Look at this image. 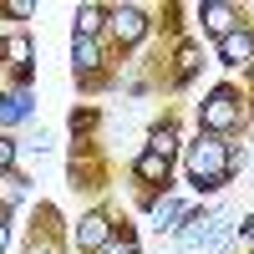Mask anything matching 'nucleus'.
<instances>
[{
	"mask_svg": "<svg viewBox=\"0 0 254 254\" xmlns=\"http://www.w3.org/2000/svg\"><path fill=\"white\" fill-rule=\"evenodd\" d=\"M26 117H31V97H20V92L15 97H0V122H5V127L10 122H26Z\"/></svg>",
	"mask_w": 254,
	"mask_h": 254,
	"instance_id": "8",
	"label": "nucleus"
},
{
	"mask_svg": "<svg viewBox=\"0 0 254 254\" xmlns=\"http://www.w3.org/2000/svg\"><path fill=\"white\" fill-rule=\"evenodd\" d=\"M5 15H15V20H26V15H36V5H31V0H10V5H5Z\"/></svg>",
	"mask_w": 254,
	"mask_h": 254,
	"instance_id": "14",
	"label": "nucleus"
},
{
	"mask_svg": "<svg viewBox=\"0 0 254 254\" xmlns=\"http://www.w3.org/2000/svg\"><path fill=\"white\" fill-rule=\"evenodd\" d=\"M112 31H117V41H122V46H132V41H142V31H147V15L137 10V5H117L112 15Z\"/></svg>",
	"mask_w": 254,
	"mask_h": 254,
	"instance_id": "3",
	"label": "nucleus"
},
{
	"mask_svg": "<svg viewBox=\"0 0 254 254\" xmlns=\"http://www.w3.org/2000/svg\"><path fill=\"white\" fill-rule=\"evenodd\" d=\"M5 56L15 61V66H26V61H31V41H26V36H10V41H5Z\"/></svg>",
	"mask_w": 254,
	"mask_h": 254,
	"instance_id": "13",
	"label": "nucleus"
},
{
	"mask_svg": "<svg viewBox=\"0 0 254 254\" xmlns=\"http://www.w3.org/2000/svg\"><path fill=\"white\" fill-rule=\"evenodd\" d=\"M10 163H15V142L0 137V168H10Z\"/></svg>",
	"mask_w": 254,
	"mask_h": 254,
	"instance_id": "15",
	"label": "nucleus"
},
{
	"mask_svg": "<svg viewBox=\"0 0 254 254\" xmlns=\"http://www.w3.org/2000/svg\"><path fill=\"white\" fill-rule=\"evenodd\" d=\"M178 219H183V203L178 198H163L158 203V229H178Z\"/></svg>",
	"mask_w": 254,
	"mask_h": 254,
	"instance_id": "12",
	"label": "nucleus"
},
{
	"mask_svg": "<svg viewBox=\"0 0 254 254\" xmlns=\"http://www.w3.org/2000/svg\"><path fill=\"white\" fill-rule=\"evenodd\" d=\"M102 254H132V244L122 239V244H107V249H102Z\"/></svg>",
	"mask_w": 254,
	"mask_h": 254,
	"instance_id": "17",
	"label": "nucleus"
},
{
	"mask_svg": "<svg viewBox=\"0 0 254 254\" xmlns=\"http://www.w3.org/2000/svg\"><path fill=\"white\" fill-rule=\"evenodd\" d=\"M239 239H244V249H254V219H244V229H239Z\"/></svg>",
	"mask_w": 254,
	"mask_h": 254,
	"instance_id": "16",
	"label": "nucleus"
},
{
	"mask_svg": "<svg viewBox=\"0 0 254 254\" xmlns=\"http://www.w3.org/2000/svg\"><path fill=\"white\" fill-rule=\"evenodd\" d=\"M102 20H107V10H102V5H81V10H76V36L92 41V36L102 31Z\"/></svg>",
	"mask_w": 254,
	"mask_h": 254,
	"instance_id": "9",
	"label": "nucleus"
},
{
	"mask_svg": "<svg viewBox=\"0 0 254 254\" xmlns=\"http://www.w3.org/2000/svg\"><path fill=\"white\" fill-rule=\"evenodd\" d=\"M198 15H203V31L219 36V41H224L229 31H239V20H234V10H229V5H203Z\"/></svg>",
	"mask_w": 254,
	"mask_h": 254,
	"instance_id": "6",
	"label": "nucleus"
},
{
	"mask_svg": "<svg viewBox=\"0 0 254 254\" xmlns=\"http://www.w3.org/2000/svg\"><path fill=\"white\" fill-rule=\"evenodd\" d=\"M234 122H239V97L229 87H219L214 97L203 102V127H208V137H214V132H229Z\"/></svg>",
	"mask_w": 254,
	"mask_h": 254,
	"instance_id": "2",
	"label": "nucleus"
},
{
	"mask_svg": "<svg viewBox=\"0 0 254 254\" xmlns=\"http://www.w3.org/2000/svg\"><path fill=\"white\" fill-rule=\"evenodd\" d=\"M173 147H178V132H173V127H158V132H153V147H147V153L173 158Z\"/></svg>",
	"mask_w": 254,
	"mask_h": 254,
	"instance_id": "11",
	"label": "nucleus"
},
{
	"mask_svg": "<svg viewBox=\"0 0 254 254\" xmlns=\"http://www.w3.org/2000/svg\"><path fill=\"white\" fill-rule=\"evenodd\" d=\"M97 41H87V36H76V46H71V66H76V76H92L97 71Z\"/></svg>",
	"mask_w": 254,
	"mask_h": 254,
	"instance_id": "7",
	"label": "nucleus"
},
{
	"mask_svg": "<svg viewBox=\"0 0 254 254\" xmlns=\"http://www.w3.org/2000/svg\"><path fill=\"white\" fill-rule=\"evenodd\" d=\"M76 244L81 249H107L112 244V224L102 219V214H87V219L76 224Z\"/></svg>",
	"mask_w": 254,
	"mask_h": 254,
	"instance_id": "4",
	"label": "nucleus"
},
{
	"mask_svg": "<svg viewBox=\"0 0 254 254\" xmlns=\"http://www.w3.org/2000/svg\"><path fill=\"white\" fill-rule=\"evenodd\" d=\"M5 239H10V229H5V224H0V249H5Z\"/></svg>",
	"mask_w": 254,
	"mask_h": 254,
	"instance_id": "18",
	"label": "nucleus"
},
{
	"mask_svg": "<svg viewBox=\"0 0 254 254\" xmlns=\"http://www.w3.org/2000/svg\"><path fill=\"white\" fill-rule=\"evenodd\" d=\"M188 173H193L198 188H219L229 178V147L219 137H198L193 147H188Z\"/></svg>",
	"mask_w": 254,
	"mask_h": 254,
	"instance_id": "1",
	"label": "nucleus"
},
{
	"mask_svg": "<svg viewBox=\"0 0 254 254\" xmlns=\"http://www.w3.org/2000/svg\"><path fill=\"white\" fill-rule=\"evenodd\" d=\"M219 56L229 61V66H244V61H254V36L249 31H229L219 41Z\"/></svg>",
	"mask_w": 254,
	"mask_h": 254,
	"instance_id": "5",
	"label": "nucleus"
},
{
	"mask_svg": "<svg viewBox=\"0 0 254 254\" xmlns=\"http://www.w3.org/2000/svg\"><path fill=\"white\" fill-rule=\"evenodd\" d=\"M137 173H142V178H153V183H158V178H168V158L142 153V158H137Z\"/></svg>",
	"mask_w": 254,
	"mask_h": 254,
	"instance_id": "10",
	"label": "nucleus"
}]
</instances>
